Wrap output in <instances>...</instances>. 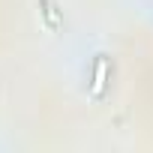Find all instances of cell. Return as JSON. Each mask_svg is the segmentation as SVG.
<instances>
[{
    "label": "cell",
    "instance_id": "1",
    "mask_svg": "<svg viewBox=\"0 0 153 153\" xmlns=\"http://www.w3.org/2000/svg\"><path fill=\"white\" fill-rule=\"evenodd\" d=\"M105 72H108V63L99 57L96 60V72H93V96H99L102 87H105Z\"/></svg>",
    "mask_w": 153,
    "mask_h": 153
}]
</instances>
